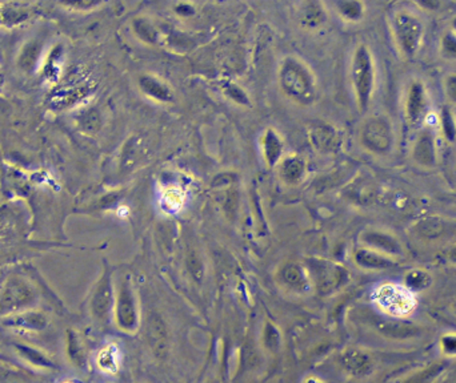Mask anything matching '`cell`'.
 I'll list each match as a JSON object with an SVG mask.
<instances>
[{"instance_id":"cell-1","label":"cell","mask_w":456,"mask_h":383,"mask_svg":"<svg viewBox=\"0 0 456 383\" xmlns=\"http://www.w3.org/2000/svg\"><path fill=\"white\" fill-rule=\"evenodd\" d=\"M391 32L399 54L413 60L422 51L426 39L423 17L410 8H399L391 15Z\"/></svg>"},{"instance_id":"cell-2","label":"cell","mask_w":456,"mask_h":383,"mask_svg":"<svg viewBox=\"0 0 456 383\" xmlns=\"http://www.w3.org/2000/svg\"><path fill=\"white\" fill-rule=\"evenodd\" d=\"M280 88L291 100L310 105L317 97L315 76L302 60L289 56L282 61L279 70Z\"/></svg>"},{"instance_id":"cell-3","label":"cell","mask_w":456,"mask_h":383,"mask_svg":"<svg viewBox=\"0 0 456 383\" xmlns=\"http://www.w3.org/2000/svg\"><path fill=\"white\" fill-rule=\"evenodd\" d=\"M350 74L358 108L365 114L372 102L377 87V65L368 45L356 47L351 60Z\"/></svg>"},{"instance_id":"cell-4","label":"cell","mask_w":456,"mask_h":383,"mask_svg":"<svg viewBox=\"0 0 456 383\" xmlns=\"http://www.w3.org/2000/svg\"><path fill=\"white\" fill-rule=\"evenodd\" d=\"M360 144L377 156H387L395 148V130L391 120L383 115L367 118L360 128Z\"/></svg>"},{"instance_id":"cell-5","label":"cell","mask_w":456,"mask_h":383,"mask_svg":"<svg viewBox=\"0 0 456 383\" xmlns=\"http://www.w3.org/2000/svg\"><path fill=\"white\" fill-rule=\"evenodd\" d=\"M112 320L123 333L134 334L140 327L139 302L128 279H121L116 283Z\"/></svg>"},{"instance_id":"cell-6","label":"cell","mask_w":456,"mask_h":383,"mask_svg":"<svg viewBox=\"0 0 456 383\" xmlns=\"http://www.w3.org/2000/svg\"><path fill=\"white\" fill-rule=\"evenodd\" d=\"M36 301V292L29 281L13 277L7 281L0 295V315L27 310Z\"/></svg>"},{"instance_id":"cell-7","label":"cell","mask_w":456,"mask_h":383,"mask_svg":"<svg viewBox=\"0 0 456 383\" xmlns=\"http://www.w3.org/2000/svg\"><path fill=\"white\" fill-rule=\"evenodd\" d=\"M114 304L115 288L112 283L111 272L105 269L102 277L96 282L90 298L92 318L100 325L109 324V321L114 318Z\"/></svg>"},{"instance_id":"cell-8","label":"cell","mask_w":456,"mask_h":383,"mask_svg":"<svg viewBox=\"0 0 456 383\" xmlns=\"http://www.w3.org/2000/svg\"><path fill=\"white\" fill-rule=\"evenodd\" d=\"M430 111V97L426 84L413 79L409 84L404 97V118L413 130H420L426 123Z\"/></svg>"},{"instance_id":"cell-9","label":"cell","mask_w":456,"mask_h":383,"mask_svg":"<svg viewBox=\"0 0 456 383\" xmlns=\"http://www.w3.org/2000/svg\"><path fill=\"white\" fill-rule=\"evenodd\" d=\"M411 160L423 171H432L438 166V134L434 128L427 125L419 130L411 147Z\"/></svg>"},{"instance_id":"cell-10","label":"cell","mask_w":456,"mask_h":383,"mask_svg":"<svg viewBox=\"0 0 456 383\" xmlns=\"http://www.w3.org/2000/svg\"><path fill=\"white\" fill-rule=\"evenodd\" d=\"M310 277L321 293H331L347 283L350 273L346 267L330 261H311Z\"/></svg>"},{"instance_id":"cell-11","label":"cell","mask_w":456,"mask_h":383,"mask_svg":"<svg viewBox=\"0 0 456 383\" xmlns=\"http://www.w3.org/2000/svg\"><path fill=\"white\" fill-rule=\"evenodd\" d=\"M375 301L380 309L396 318L407 315L415 308L412 293L404 289V286L399 288L391 283L380 286L377 290Z\"/></svg>"},{"instance_id":"cell-12","label":"cell","mask_w":456,"mask_h":383,"mask_svg":"<svg viewBox=\"0 0 456 383\" xmlns=\"http://www.w3.org/2000/svg\"><path fill=\"white\" fill-rule=\"evenodd\" d=\"M359 242L362 244L360 247L378 251L395 260L406 256L403 242L394 233L383 229H365L359 236Z\"/></svg>"},{"instance_id":"cell-13","label":"cell","mask_w":456,"mask_h":383,"mask_svg":"<svg viewBox=\"0 0 456 383\" xmlns=\"http://www.w3.org/2000/svg\"><path fill=\"white\" fill-rule=\"evenodd\" d=\"M342 370L352 378H367L375 370V359L371 354L359 347H349L339 355Z\"/></svg>"},{"instance_id":"cell-14","label":"cell","mask_w":456,"mask_h":383,"mask_svg":"<svg viewBox=\"0 0 456 383\" xmlns=\"http://www.w3.org/2000/svg\"><path fill=\"white\" fill-rule=\"evenodd\" d=\"M278 280L282 288L295 295H307L312 289V281L307 267L298 263H287L282 266Z\"/></svg>"},{"instance_id":"cell-15","label":"cell","mask_w":456,"mask_h":383,"mask_svg":"<svg viewBox=\"0 0 456 383\" xmlns=\"http://www.w3.org/2000/svg\"><path fill=\"white\" fill-rule=\"evenodd\" d=\"M352 260L355 265L367 272H383L397 265V260L395 258H391L365 247H359L352 253Z\"/></svg>"},{"instance_id":"cell-16","label":"cell","mask_w":456,"mask_h":383,"mask_svg":"<svg viewBox=\"0 0 456 383\" xmlns=\"http://www.w3.org/2000/svg\"><path fill=\"white\" fill-rule=\"evenodd\" d=\"M377 331L383 337L395 341H407L418 338L423 334V329L418 325L411 324L404 320H386L377 324Z\"/></svg>"},{"instance_id":"cell-17","label":"cell","mask_w":456,"mask_h":383,"mask_svg":"<svg viewBox=\"0 0 456 383\" xmlns=\"http://www.w3.org/2000/svg\"><path fill=\"white\" fill-rule=\"evenodd\" d=\"M311 141L323 153L336 152L342 146V137L337 131L327 125L319 124L311 130Z\"/></svg>"},{"instance_id":"cell-18","label":"cell","mask_w":456,"mask_h":383,"mask_svg":"<svg viewBox=\"0 0 456 383\" xmlns=\"http://www.w3.org/2000/svg\"><path fill=\"white\" fill-rule=\"evenodd\" d=\"M139 88L140 91L160 103H169L174 100V93L165 81L151 75H143L139 79Z\"/></svg>"},{"instance_id":"cell-19","label":"cell","mask_w":456,"mask_h":383,"mask_svg":"<svg viewBox=\"0 0 456 383\" xmlns=\"http://www.w3.org/2000/svg\"><path fill=\"white\" fill-rule=\"evenodd\" d=\"M4 324L10 327L23 329L27 331H40L47 326V318L43 313L33 311V310H31V311L24 310V311L16 313L10 318L4 320Z\"/></svg>"},{"instance_id":"cell-20","label":"cell","mask_w":456,"mask_h":383,"mask_svg":"<svg viewBox=\"0 0 456 383\" xmlns=\"http://www.w3.org/2000/svg\"><path fill=\"white\" fill-rule=\"evenodd\" d=\"M263 157L268 166H275L280 162L283 155V141L274 130H267L260 140Z\"/></svg>"},{"instance_id":"cell-21","label":"cell","mask_w":456,"mask_h":383,"mask_svg":"<svg viewBox=\"0 0 456 383\" xmlns=\"http://www.w3.org/2000/svg\"><path fill=\"white\" fill-rule=\"evenodd\" d=\"M147 338L153 353L165 357L167 353L168 334L165 324L159 318H152L147 327Z\"/></svg>"},{"instance_id":"cell-22","label":"cell","mask_w":456,"mask_h":383,"mask_svg":"<svg viewBox=\"0 0 456 383\" xmlns=\"http://www.w3.org/2000/svg\"><path fill=\"white\" fill-rule=\"evenodd\" d=\"M305 175V162L302 157L291 156L280 162V177L282 180L289 184L295 185L299 184Z\"/></svg>"},{"instance_id":"cell-23","label":"cell","mask_w":456,"mask_h":383,"mask_svg":"<svg viewBox=\"0 0 456 383\" xmlns=\"http://www.w3.org/2000/svg\"><path fill=\"white\" fill-rule=\"evenodd\" d=\"M434 282L432 274L422 267H413L409 270L403 279L404 289H407L410 293H420L427 290Z\"/></svg>"},{"instance_id":"cell-24","label":"cell","mask_w":456,"mask_h":383,"mask_svg":"<svg viewBox=\"0 0 456 383\" xmlns=\"http://www.w3.org/2000/svg\"><path fill=\"white\" fill-rule=\"evenodd\" d=\"M447 370V364L444 361H435L430 364L426 368L418 370L416 373L411 374L407 378L399 383H434L436 382L444 371Z\"/></svg>"},{"instance_id":"cell-25","label":"cell","mask_w":456,"mask_h":383,"mask_svg":"<svg viewBox=\"0 0 456 383\" xmlns=\"http://www.w3.org/2000/svg\"><path fill=\"white\" fill-rule=\"evenodd\" d=\"M31 6L19 4V3H8L1 4L0 19L7 26H16L26 22L31 16Z\"/></svg>"},{"instance_id":"cell-26","label":"cell","mask_w":456,"mask_h":383,"mask_svg":"<svg viewBox=\"0 0 456 383\" xmlns=\"http://www.w3.org/2000/svg\"><path fill=\"white\" fill-rule=\"evenodd\" d=\"M335 7L337 10V14L346 22L358 23L365 17V6L362 1H356V0L337 1L335 3Z\"/></svg>"},{"instance_id":"cell-27","label":"cell","mask_w":456,"mask_h":383,"mask_svg":"<svg viewBox=\"0 0 456 383\" xmlns=\"http://www.w3.org/2000/svg\"><path fill=\"white\" fill-rule=\"evenodd\" d=\"M439 130L443 139L453 144L456 141V115L451 105H444L439 114Z\"/></svg>"},{"instance_id":"cell-28","label":"cell","mask_w":456,"mask_h":383,"mask_svg":"<svg viewBox=\"0 0 456 383\" xmlns=\"http://www.w3.org/2000/svg\"><path fill=\"white\" fill-rule=\"evenodd\" d=\"M67 354L71 359V362L77 366V368H83L86 366V349L84 345L82 342L80 337L77 336V333L70 330L67 333Z\"/></svg>"},{"instance_id":"cell-29","label":"cell","mask_w":456,"mask_h":383,"mask_svg":"<svg viewBox=\"0 0 456 383\" xmlns=\"http://www.w3.org/2000/svg\"><path fill=\"white\" fill-rule=\"evenodd\" d=\"M16 352L17 354L27 361L31 365L38 366V368H55L54 362L47 357L46 354L42 353L40 350L31 347L27 345H15Z\"/></svg>"},{"instance_id":"cell-30","label":"cell","mask_w":456,"mask_h":383,"mask_svg":"<svg viewBox=\"0 0 456 383\" xmlns=\"http://www.w3.org/2000/svg\"><path fill=\"white\" fill-rule=\"evenodd\" d=\"M327 19V13L326 8L323 7L321 3H305L303 8V15H302V20L304 24L315 29L318 26H321Z\"/></svg>"},{"instance_id":"cell-31","label":"cell","mask_w":456,"mask_h":383,"mask_svg":"<svg viewBox=\"0 0 456 383\" xmlns=\"http://www.w3.org/2000/svg\"><path fill=\"white\" fill-rule=\"evenodd\" d=\"M42 54V47L38 42H30L29 45H24L20 56H19V65L24 70V71H32L38 61L40 58Z\"/></svg>"},{"instance_id":"cell-32","label":"cell","mask_w":456,"mask_h":383,"mask_svg":"<svg viewBox=\"0 0 456 383\" xmlns=\"http://www.w3.org/2000/svg\"><path fill=\"white\" fill-rule=\"evenodd\" d=\"M98 365L103 371L114 374L119 368V350L109 345L98 355Z\"/></svg>"},{"instance_id":"cell-33","label":"cell","mask_w":456,"mask_h":383,"mask_svg":"<svg viewBox=\"0 0 456 383\" xmlns=\"http://www.w3.org/2000/svg\"><path fill=\"white\" fill-rule=\"evenodd\" d=\"M439 55L446 61H456V33L454 31L446 30L439 39Z\"/></svg>"},{"instance_id":"cell-34","label":"cell","mask_w":456,"mask_h":383,"mask_svg":"<svg viewBox=\"0 0 456 383\" xmlns=\"http://www.w3.org/2000/svg\"><path fill=\"white\" fill-rule=\"evenodd\" d=\"M162 204L168 213H176L182 209L184 204V193L181 189L169 188L163 194Z\"/></svg>"},{"instance_id":"cell-35","label":"cell","mask_w":456,"mask_h":383,"mask_svg":"<svg viewBox=\"0 0 456 383\" xmlns=\"http://www.w3.org/2000/svg\"><path fill=\"white\" fill-rule=\"evenodd\" d=\"M263 343L270 352H278L282 345V334L279 329L271 322H267L263 330Z\"/></svg>"},{"instance_id":"cell-36","label":"cell","mask_w":456,"mask_h":383,"mask_svg":"<svg viewBox=\"0 0 456 383\" xmlns=\"http://www.w3.org/2000/svg\"><path fill=\"white\" fill-rule=\"evenodd\" d=\"M134 31L137 36L144 40L146 43L153 45L158 42V31L155 30V27L152 26L151 23H149L144 19H139L134 22Z\"/></svg>"},{"instance_id":"cell-37","label":"cell","mask_w":456,"mask_h":383,"mask_svg":"<svg viewBox=\"0 0 456 383\" xmlns=\"http://www.w3.org/2000/svg\"><path fill=\"white\" fill-rule=\"evenodd\" d=\"M443 91L448 105H456V72H450L444 76Z\"/></svg>"},{"instance_id":"cell-38","label":"cell","mask_w":456,"mask_h":383,"mask_svg":"<svg viewBox=\"0 0 456 383\" xmlns=\"http://www.w3.org/2000/svg\"><path fill=\"white\" fill-rule=\"evenodd\" d=\"M439 347L444 355L454 358L456 357V333L448 331L439 338Z\"/></svg>"},{"instance_id":"cell-39","label":"cell","mask_w":456,"mask_h":383,"mask_svg":"<svg viewBox=\"0 0 456 383\" xmlns=\"http://www.w3.org/2000/svg\"><path fill=\"white\" fill-rule=\"evenodd\" d=\"M226 93H227L231 99H234L236 103H248V102H247V96H245V93H244L243 91L239 88V87H236V86H228Z\"/></svg>"},{"instance_id":"cell-40","label":"cell","mask_w":456,"mask_h":383,"mask_svg":"<svg viewBox=\"0 0 456 383\" xmlns=\"http://www.w3.org/2000/svg\"><path fill=\"white\" fill-rule=\"evenodd\" d=\"M416 6L426 11H436V10H439L441 1L439 0H420V1H416Z\"/></svg>"},{"instance_id":"cell-41","label":"cell","mask_w":456,"mask_h":383,"mask_svg":"<svg viewBox=\"0 0 456 383\" xmlns=\"http://www.w3.org/2000/svg\"><path fill=\"white\" fill-rule=\"evenodd\" d=\"M100 3H98V1H74V3H64V6H68V7H73V8H79V10H84V11H87V10H91V8H93V7H96V6H99Z\"/></svg>"},{"instance_id":"cell-42","label":"cell","mask_w":456,"mask_h":383,"mask_svg":"<svg viewBox=\"0 0 456 383\" xmlns=\"http://www.w3.org/2000/svg\"><path fill=\"white\" fill-rule=\"evenodd\" d=\"M446 260L453 264V265H456V244L453 245L448 251H446Z\"/></svg>"},{"instance_id":"cell-43","label":"cell","mask_w":456,"mask_h":383,"mask_svg":"<svg viewBox=\"0 0 456 383\" xmlns=\"http://www.w3.org/2000/svg\"><path fill=\"white\" fill-rule=\"evenodd\" d=\"M304 383H324L321 380H319V378H317V377H308L305 381H304Z\"/></svg>"},{"instance_id":"cell-44","label":"cell","mask_w":456,"mask_h":383,"mask_svg":"<svg viewBox=\"0 0 456 383\" xmlns=\"http://www.w3.org/2000/svg\"><path fill=\"white\" fill-rule=\"evenodd\" d=\"M450 30L454 31L456 33V15L451 19V22H450Z\"/></svg>"},{"instance_id":"cell-45","label":"cell","mask_w":456,"mask_h":383,"mask_svg":"<svg viewBox=\"0 0 456 383\" xmlns=\"http://www.w3.org/2000/svg\"><path fill=\"white\" fill-rule=\"evenodd\" d=\"M454 311H455V314H456V302H455V305H454Z\"/></svg>"}]
</instances>
